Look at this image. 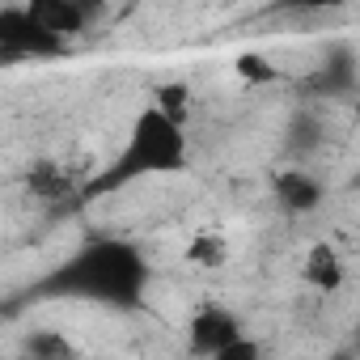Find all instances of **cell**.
Instances as JSON below:
<instances>
[{"label":"cell","mask_w":360,"mask_h":360,"mask_svg":"<svg viewBox=\"0 0 360 360\" xmlns=\"http://www.w3.org/2000/svg\"><path fill=\"white\" fill-rule=\"evenodd\" d=\"M276 200L297 217V212H314L322 204V183L318 178H309L305 169H288L280 174V183H276Z\"/></svg>","instance_id":"277c9868"},{"label":"cell","mask_w":360,"mask_h":360,"mask_svg":"<svg viewBox=\"0 0 360 360\" xmlns=\"http://www.w3.org/2000/svg\"><path fill=\"white\" fill-rule=\"evenodd\" d=\"M233 335H242V326H238V318H233L229 309L208 305V309H200V314L191 318V347H195V352L217 356Z\"/></svg>","instance_id":"7a4b0ae2"},{"label":"cell","mask_w":360,"mask_h":360,"mask_svg":"<svg viewBox=\"0 0 360 360\" xmlns=\"http://www.w3.org/2000/svg\"><path fill=\"white\" fill-rule=\"evenodd\" d=\"M127 169H140V174H169V169H183L187 161V131L178 119L161 115V110H144L136 123H131V136H127V153H123Z\"/></svg>","instance_id":"6da1fadb"},{"label":"cell","mask_w":360,"mask_h":360,"mask_svg":"<svg viewBox=\"0 0 360 360\" xmlns=\"http://www.w3.org/2000/svg\"><path fill=\"white\" fill-rule=\"evenodd\" d=\"M301 5H318V9H330V5H343V0H301Z\"/></svg>","instance_id":"9c48e42d"},{"label":"cell","mask_w":360,"mask_h":360,"mask_svg":"<svg viewBox=\"0 0 360 360\" xmlns=\"http://www.w3.org/2000/svg\"><path fill=\"white\" fill-rule=\"evenodd\" d=\"M343 255L330 246V242H318V246H309V255H305V263H301V280L314 288V292H339L343 288Z\"/></svg>","instance_id":"3957f363"},{"label":"cell","mask_w":360,"mask_h":360,"mask_svg":"<svg viewBox=\"0 0 360 360\" xmlns=\"http://www.w3.org/2000/svg\"><path fill=\"white\" fill-rule=\"evenodd\" d=\"M153 110H161V115H169V119L183 123V115L191 110V85H157Z\"/></svg>","instance_id":"8992f818"},{"label":"cell","mask_w":360,"mask_h":360,"mask_svg":"<svg viewBox=\"0 0 360 360\" xmlns=\"http://www.w3.org/2000/svg\"><path fill=\"white\" fill-rule=\"evenodd\" d=\"M22 352H30V356H72L77 347L51 326V330H34V335H26V339H22Z\"/></svg>","instance_id":"ba28073f"},{"label":"cell","mask_w":360,"mask_h":360,"mask_svg":"<svg viewBox=\"0 0 360 360\" xmlns=\"http://www.w3.org/2000/svg\"><path fill=\"white\" fill-rule=\"evenodd\" d=\"M238 77L246 81V85H271L280 72H276V64H271V56H259V51H246V56H238Z\"/></svg>","instance_id":"52a82bcc"},{"label":"cell","mask_w":360,"mask_h":360,"mask_svg":"<svg viewBox=\"0 0 360 360\" xmlns=\"http://www.w3.org/2000/svg\"><path fill=\"white\" fill-rule=\"evenodd\" d=\"M229 255H233V246H229V238H225L221 229H200V233L187 242V263H191V267H204V271L225 267Z\"/></svg>","instance_id":"5b68a950"}]
</instances>
